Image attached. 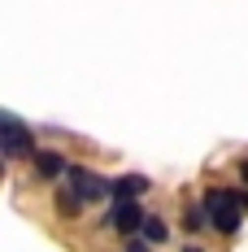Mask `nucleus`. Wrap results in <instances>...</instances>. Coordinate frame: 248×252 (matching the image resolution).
<instances>
[{"label":"nucleus","instance_id":"f257e3e1","mask_svg":"<svg viewBox=\"0 0 248 252\" xmlns=\"http://www.w3.org/2000/svg\"><path fill=\"white\" fill-rule=\"evenodd\" d=\"M205 213H209V226L213 230L235 235V230H240V218H244V200L231 196V191H209V196H205Z\"/></svg>","mask_w":248,"mask_h":252},{"label":"nucleus","instance_id":"f03ea898","mask_svg":"<svg viewBox=\"0 0 248 252\" xmlns=\"http://www.w3.org/2000/svg\"><path fill=\"white\" fill-rule=\"evenodd\" d=\"M0 148H4L9 161H18V157H26V152L35 157V135H31L13 113H4V118H0Z\"/></svg>","mask_w":248,"mask_h":252},{"label":"nucleus","instance_id":"7ed1b4c3","mask_svg":"<svg viewBox=\"0 0 248 252\" xmlns=\"http://www.w3.org/2000/svg\"><path fill=\"white\" fill-rule=\"evenodd\" d=\"M66 183H70V191H74V196H78L83 204H92V200H105V196H113V183H105L100 174L83 170V165H70Z\"/></svg>","mask_w":248,"mask_h":252},{"label":"nucleus","instance_id":"20e7f679","mask_svg":"<svg viewBox=\"0 0 248 252\" xmlns=\"http://www.w3.org/2000/svg\"><path fill=\"white\" fill-rule=\"evenodd\" d=\"M105 222H109L113 230H122V235H140L144 222H148V213L140 209V200H113L109 213H105Z\"/></svg>","mask_w":248,"mask_h":252},{"label":"nucleus","instance_id":"39448f33","mask_svg":"<svg viewBox=\"0 0 248 252\" xmlns=\"http://www.w3.org/2000/svg\"><path fill=\"white\" fill-rule=\"evenodd\" d=\"M35 174L52 183V178H66V174H70V165H66L57 152H35Z\"/></svg>","mask_w":248,"mask_h":252},{"label":"nucleus","instance_id":"423d86ee","mask_svg":"<svg viewBox=\"0 0 248 252\" xmlns=\"http://www.w3.org/2000/svg\"><path fill=\"white\" fill-rule=\"evenodd\" d=\"M144 191H148V178L144 174H126V178L113 183V200H140Z\"/></svg>","mask_w":248,"mask_h":252},{"label":"nucleus","instance_id":"0eeeda50","mask_svg":"<svg viewBox=\"0 0 248 252\" xmlns=\"http://www.w3.org/2000/svg\"><path fill=\"white\" fill-rule=\"evenodd\" d=\"M166 235H170V230H166V222H161L157 213H148V222H144V239H148V244H161Z\"/></svg>","mask_w":248,"mask_h":252},{"label":"nucleus","instance_id":"6e6552de","mask_svg":"<svg viewBox=\"0 0 248 252\" xmlns=\"http://www.w3.org/2000/svg\"><path fill=\"white\" fill-rule=\"evenodd\" d=\"M183 226H187V230H205V226H209V213H205V204H200V209H187Z\"/></svg>","mask_w":248,"mask_h":252},{"label":"nucleus","instance_id":"1a4fd4ad","mask_svg":"<svg viewBox=\"0 0 248 252\" xmlns=\"http://www.w3.org/2000/svg\"><path fill=\"white\" fill-rule=\"evenodd\" d=\"M57 209H61V213L70 218V213H78V209H83V200H78L74 191H57Z\"/></svg>","mask_w":248,"mask_h":252},{"label":"nucleus","instance_id":"9d476101","mask_svg":"<svg viewBox=\"0 0 248 252\" xmlns=\"http://www.w3.org/2000/svg\"><path fill=\"white\" fill-rule=\"evenodd\" d=\"M122 252H152V244H148V239H131Z\"/></svg>","mask_w":248,"mask_h":252},{"label":"nucleus","instance_id":"9b49d317","mask_svg":"<svg viewBox=\"0 0 248 252\" xmlns=\"http://www.w3.org/2000/svg\"><path fill=\"white\" fill-rule=\"evenodd\" d=\"M240 178H244V183H248V161H244V165H240Z\"/></svg>","mask_w":248,"mask_h":252},{"label":"nucleus","instance_id":"f8f14e48","mask_svg":"<svg viewBox=\"0 0 248 252\" xmlns=\"http://www.w3.org/2000/svg\"><path fill=\"white\" fill-rule=\"evenodd\" d=\"M183 252H200V248H183Z\"/></svg>","mask_w":248,"mask_h":252}]
</instances>
